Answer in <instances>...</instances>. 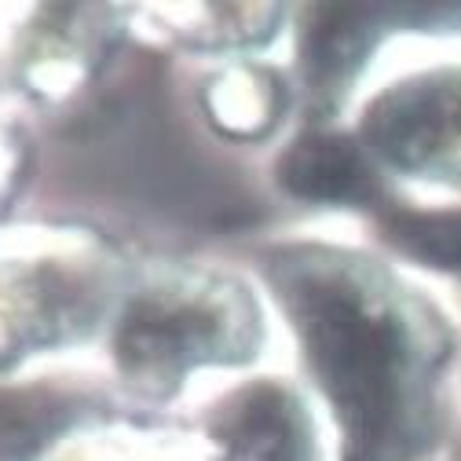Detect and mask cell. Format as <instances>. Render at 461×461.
I'll return each instance as SVG.
<instances>
[{
  "label": "cell",
  "mask_w": 461,
  "mask_h": 461,
  "mask_svg": "<svg viewBox=\"0 0 461 461\" xmlns=\"http://www.w3.org/2000/svg\"><path fill=\"white\" fill-rule=\"evenodd\" d=\"M322 23H312L304 41V63L315 77H344L374 41V8H322Z\"/></svg>",
  "instance_id": "5b68a950"
},
{
  "label": "cell",
  "mask_w": 461,
  "mask_h": 461,
  "mask_svg": "<svg viewBox=\"0 0 461 461\" xmlns=\"http://www.w3.org/2000/svg\"><path fill=\"white\" fill-rule=\"evenodd\" d=\"M285 191L312 202H366L377 184L359 147L344 136H304L278 165Z\"/></svg>",
  "instance_id": "277c9868"
},
{
  "label": "cell",
  "mask_w": 461,
  "mask_h": 461,
  "mask_svg": "<svg viewBox=\"0 0 461 461\" xmlns=\"http://www.w3.org/2000/svg\"><path fill=\"white\" fill-rule=\"evenodd\" d=\"M235 337V322L202 297H147L129 312L122 333V359L129 370H176L220 359Z\"/></svg>",
  "instance_id": "3957f363"
},
{
  "label": "cell",
  "mask_w": 461,
  "mask_h": 461,
  "mask_svg": "<svg viewBox=\"0 0 461 461\" xmlns=\"http://www.w3.org/2000/svg\"><path fill=\"white\" fill-rule=\"evenodd\" d=\"M384 239L421 264L461 271V212H388Z\"/></svg>",
  "instance_id": "8992f818"
},
{
  "label": "cell",
  "mask_w": 461,
  "mask_h": 461,
  "mask_svg": "<svg viewBox=\"0 0 461 461\" xmlns=\"http://www.w3.org/2000/svg\"><path fill=\"white\" fill-rule=\"evenodd\" d=\"M363 132L370 147L407 168L461 172V74L392 88L374 103Z\"/></svg>",
  "instance_id": "7a4b0ae2"
},
{
  "label": "cell",
  "mask_w": 461,
  "mask_h": 461,
  "mask_svg": "<svg viewBox=\"0 0 461 461\" xmlns=\"http://www.w3.org/2000/svg\"><path fill=\"white\" fill-rule=\"evenodd\" d=\"M278 290L352 454L359 461L395 457L414 436V344L388 294L352 267L319 257L282 260Z\"/></svg>",
  "instance_id": "6da1fadb"
}]
</instances>
